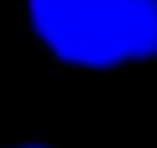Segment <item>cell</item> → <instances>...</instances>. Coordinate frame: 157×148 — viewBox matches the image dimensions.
<instances>
[{
	"mask_svg": "<svg viewBox=\"0 0 157 148\" xmlns=\"http://www.w3.org/2000/svg\"><path fill=\"white\" fill-rule=\"evenodd\" d=\"M12 26L58 73L157 70V0H12Z\"/></svg>",
	"mask_w": 157,
	"mask_h": 148,
	"instance_id": "cell-1",
	"label": "cell"
},
{
	"mask_svg": "<svg viewBox=\"0 0 157 148\" xmlns=\"http://www.w3.org/2000/svg\"><path fill=\"white\" fill-rule=\"evenodd\" d=\"M0 148H76V145H58V142H47V139H26L17 145H0Z\"/></svg>",
	"mask_w": 157,
	"mask_h": 148,
	"instance_id": "cell-2",
	"label": "cell"
}]
</instances>
